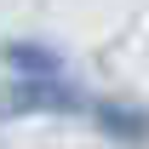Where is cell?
<instances>
[{"mask_svg":"<svg viewBox=\"0 0 149 149\" xmlns=\"http://www.w3.org/2000/svg\"><path fill=\"white\" fill-rule=\"evenodd\" d=\"M86 103H92V92L69 69H57V74H6V86H0V120H23V115H86Z\"/></svg>","mask_w":149,"mask_h":149,"instance_id":"cell-1","label":"cell"},{"mask_svg":"<svg viewBox=\"0 0 149 149\" xmlns=\"http://www.w3.org/2000/svg\"><path fill=\"white\" fill-rule=\"evenodd\" d=\"M86 120H92L115 149H149V103H132V97H97V92H92Z\"/></svg>","mask_w":149,"mask_h":149,"instance_id":"cell-2","label":"cell"},{"mask_svg":"<svg viewBox=\"0 0 149 149\" xmlns=\"http://www.w3.org/2000/svg\"><path fill=\"white\" fill-rule=\"evenodd\" d=\"M0 63H6V74H57V69H69L52 40H6Z\"/></svg>","mask_w":149,"mask_h":149,"instance_id":"cell-3","label":"cell"}]
</instances>
